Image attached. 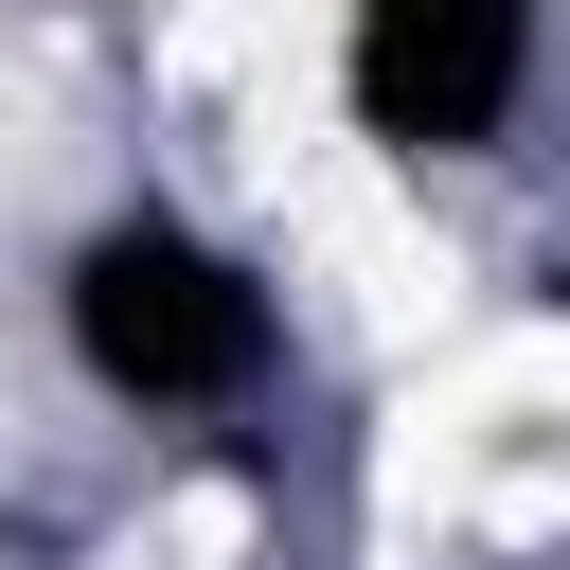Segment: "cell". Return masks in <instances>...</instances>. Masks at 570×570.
Segmentation results:
<instances>
[{
	"mask_svg": "<svg viewBox=\"0 0 570 570\" xmlns=\"http://www.w3.org/2000/svg\"><path fill=\"white\" fill-rule=\"evenodd\" d=\"M534 71H552V36L517 0H356L338 18V125L374 160H410V178L428 160H499Z\"/></svg>",
	"mask_w": 570,
	"mask_h": 570,
	"instance_id": "cell-2",
	"label": "cell"
},
{
	"mask_svg": "<svg viewBox=\"0 0 570 570\" xmlns=\"http://www.w3.org/2000/svg\"><path fill=\"white\" fill-rule=\"evenodd\" d=\"M0 570H18V534H0Z\"/></svg>",
	"mask_w": 570,
	"mask_h": 570,
	"instance_id": "cell-3",
	"label": "cell"
},
{
	"mask_svg": "<svg viewBox=\"0 0 570 570\" xmlns=\"http://www.w3.org/2000/svg\"><path fill=\"white\" fill-rule=\"evenodd\" d=\"M53 356L125 428H232V410L285 392V285L196 196H107L53 249Z\"/></svg>",
	"mask_w": 570,
	"mask_h": 570,
	"instance_id": "cell-1",
	"label": "cell"
}]
</instances>
